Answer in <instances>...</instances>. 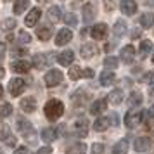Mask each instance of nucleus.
<instances>
[{
  "label": "nucleus",
  "instance_id": "nucleus-1",
  "mask_svg": "<svg viewBox=\"0 0 154 154\" xmlns=\"http://www.w3.org/2000/svg\"><path fill=\"white\" fill-rule=\"evenodd\" d=\"M63 112H64V104L61 100H57V99H52V100H49V102L45 104V116H47L50 121L61 118Z\"/></svg>",
  "mask_w": 154,
  "mask_h": 154
},
{
  "label": "nucleus",
  "instance_id": "nucleus-2",
  "mask_svg": "<svg viewBox=\"0 0 154 154\" xmlns=\"http://www.w3.org/2000/svg\"><path fill=\"white\" fill-rule=\"evenodd\" d=\"M26 88V82L23 80V78H14V80H11V83H9V92H11V95H21L23 92Z\"/></svg>",
  "mask_w": 154,
  "mask_h": 154
},
{
  "label": "nucleus",
  "instance_id": "nucleus-3",
  "mask_svg": "<svg viewBox=\"0 0 154 154\" xmlns=\"http://www.w3.org/2000/svg\"><path fill=\"white\" fill-rule=\"evenodd\" d=\"M61 82H63V73L59 69H52L45 75V85L47 87H57Z\"/></svg>",
  "mask_w": 154,
  "mask_h": 154
},
{
  "label": "nucleus",
  "instance_id": "nucleus-4",
  "mask_svg": "<svg viewBox=\"0 0 154 154\" xmlns=\"http://www.w3.org/2000/svg\"><path fill=\"white\" fill-rule=\"evenodd\" d=\"M142 121V112L140 111H128L125 116V125L128 128H132V126H137Z\"/></svg>",
  "mask_w": 154,
  "mask_h": 154
},
{
  "label": "nucleus",
  "instance_id": "nucleus-5",
  "mask_svg": "<svg viewBox=\"0 0 154 154\" xmlns=\"http://www.w3.org/2000/svg\"><path fill=\"white\" fill-rule=\"evenodd\" d=\"M52 61V56L50 54H36L33 57V66L38 68V69H43V68H47Z\"/></svg>",
  "mask_w": 154,
  "mask_h": 154
},
{
  "label": "nucleus",
  "instance_id": "nucleus-6",
  "mask_svg": "<svg viewBox=\"0 0 154 154\" xmlns=\"http://www.w3.org/2000/svg\"><path fill=\"white\" fill-rule=\"evenodd\" d=\"M71 40H73V33H71V29H68V28H64V29H61L59 33H57V36H56V45H66V43H69Z\"/></svg>",
  "mask_w": 154,
  "mask_h": 154
},
{
  "label": "nucleus",
  "instance_id": "nucleus-7",
  "mask_svg": "<svg viewBox=\"0 0 154 154\" xmlns=\"http://www.w3.org/2000/svg\"><path fill=\"white\" fill-rule=\"evenodd\" d=\"M40 16H42V11H40L38 7H33L28 12V16H26L24 24H26V26H29V28H31V26H35L36 23H38V19H40Z\"/></svg>",
  "mask_w": 154,
  "mask_h": 154
},
{
  "label": "nucleus",
  "instance_id": "nucleus-8",
  "mask_svg": "<svg viewBox=\"0 0 154 154\" xmlns=\"http://www.w3.org/2000/svg\"><path fill=\"white\" fill-rule=\"evenodd\" d=\"M119 7H121V12L125 16H133L137 12V4H135V0H121Z\"/></svg>",
  "mask_w": 154,
  "mask_h": 154
},
{
  "label": "nucleus",
  "instance_id": "nucleus-9",
  "mask_svg": "<svg viewBox=\"0 0 154 154\" xmlns=\"http://www.w3.org/2000/svg\"><path fill=\"white\" fill-rule=\"evenodd\" d=\"M82 14H83V21L85 23H92L95 19V5L94 4H85L83 9H82Z\"/></svg>",
  "mask_w": 154,
  "mask_h": 154
},
{
  "label": "nucleus",
  "instance_id": "nucleus-10",
  "mask_svg": "<svg viewBox=\"0 0 154 154\" xmlns=\"http://www.w3.org/2000/svg\"><path fill=\"white\" fill-rule=\"evenodd\" d=\"M106 33H107V26H106L104 23H99V24H95V26L92 28V36H94L95 40H104Z\"/></svg>",
  "mask_w": 154,
  "mask_h": 154
},
{
  "label": "nucleus",
  "instance_id": "nucleus-11",
  "mask_svg": "<svg viewBox=\"0 0 154 154\" xmlns=\"http://www.w3.org/2000/svg\"><path fill=\"white\" fill-rule=\"evenodd\" d=\"M57 61H59V64H63V66H69L75 61V52L73 50H64V52H61L57 56Z\"/></svg>",
  "mask_w": 154,
  "mask_h": 154
},
{
  "label": "nucleus",
  "instance_id": "nucleus-12",
  "mask_svg": "<svg viewBox=\"0 0 154 154\" xmlns=\"http://www.w3.org/2000/svg\"><path fill=\"white\" fill-rule=\"evenodd\" d=\"M75 132H76V135L78 137H87V132H88V121L85 118H82V119H78L76 123H75Z\"/></svg>",
  "mask_w": 154,
  "mask_h": 154
},
{
  "label": "nucleus",
  "instance_id": "nucleus-13",
  "mask_svg": "<svg viewBox=\"0 0 154 154\" xmlns=\"http://www.w3.org/2000/svg\"><path fill=\"white\" fill-rule=\"evenodd\" d=\"M133 147H135V151H137V152H146L147 149L151 147V139H149V137H140V139H135Z\"/></svg>",
  "mask_w": 154,
  "mask_h": 154
},
{
  "label": "nucleus",
  "instance_id": "nucleus-14",
  "mask_svg": "<svg viewBox=\"0 0 154 154\" xmlns=\"http://www.w3.org/2000/svg\"><path fill=\"white\" fill-rule=\"evenodd\" d=\"M133 57H135V49H133L132 45L123 47V50H121V61L126 64H130L133 61Z\"/></svg>",
  "mask_w": 154,
  "mask_h": 154
},
{
  "label": "nucleus",
  "instance_id": "nucleus-15",
  "mask_svg": "<svg viewBox=\"0 0 154 154\" xmlns=\"http://www.w3.org/2000/svg\"><path fill=\"white\" fill-rule=\"evenodd\" d=\"M106 107H107V100L106 99H99V100H95L90 106V112L92 114H100V112L106 111Z\"/></svg>",
  "mask_w": 154,
  "mask_h": 154
},
{
  "label": "nucleus",
  "instance_id": "nucleus-16",
  "mask_svg": "<svg viewBox=\"0 0 154 154\" xmlns=\"http://www.w3.org/2000/svg\"><path fill=\"white\" fill-rule=\"evenodd\" d=\"M95 54H97V47L94 43H85V45H82V57L83 59H90Z\"/></svg>",
  "mask_w": 154,
  "mask_h": 154
},
{
  "label": "nucleus",
  "instance_id": "nucleus-17",
  "mask_svg": "<svg viewBox=\"0 0 154 154\" xmlns=\"http://www.w3.org/2000/svg\"><path fill=\"white\" fill-rule=\"evenodd\" d=\"M107 100H109V104L112 106H118L123 102V90H119V88H116V90H112L109 95H107Z\"/></svg>",
  "mask_w": 154,
  "mask_h": 154
},
{
  "label": "nucleus",
  "instance_id": "nucleus-18",
  "mask_svg": "<svg viewBox=\"0 0 154 154\" xmlns=\"http://www.w3.org/2000/svg\"><path fill=\"white\" fill-rule=\"evenodd\" d=\"M21 109L26 112H35L36 109V100L33 97H26L21 100Z\"/></svg>",
  "mask_w": 154,
  "mask_h": 154
},
{
  "label": "nucleus",
  "instance_id": "nucleus-19",
  "mask_svg": "<svg viewBox=\"0 0 154 154\" xmlns=\"http://www.w3.org/2000/svg\"><path fill=\"white\" fill-rule=\"evenodd\" d=\"M12 71H16V73H28L29 71V63L26 61V59L14 61V63H12Z\"/></svg>",
  "mask_w": 154,
  "mask_h": 154
},
{
  "label": "nucleus",
  "instance_id": "nucleus-20",
  "mask_svg": "<svg viewBox=\"0 0 154 154\" xmlns=\"http://www.w3.org/2000/svg\"><path fill=\"white\" fill-rule=\"evenodd\" d=\"M116 82V76H114V73L109 69H106L102 75H100V85H104V87H109Z\"/></svg>",
  "mask_w": 154,
  "mask_h": 154
},
{
  "label": "nucleus",
  "instance_id": "nucleus-21",
  "mask_svg": "<svg viewBox=\"0 0 154 154\" xmlns=\"http://www.w3.org/2000/svg\"><path fill=\"white\" fill-rule=\"evenodd\" d=\"M126 151H128V139H121L116 146L112 147L111 154H126Z\"/></svg>",
  "mask_w": 154,
  "mask_h": 154
},
{
  "label": "nucleus",
  "instance_id": "nucleus-22",
  "mask_svg": "<svg viewBox=\"0 0 154 154\" xmlns=\"http://www.w3.org/2000/svg\"><path fill=\"white\" fill-rule=\"evenodd\" d=\"M36 36L40 38V40H43V42H47L50 36H52V28L50 26H42V28L36 29Z\"/></svg>",
  "mask_w": 154,
  "mask_h": 154
},
{
  "label": "nucleus",
  "instance_id": "nucleus-23",
  "mask_svg": "<svg viewBox=\"0 0 154 154\" xmlns=\"http://www.w3.org/2000/svg\"><path fill=\"white\" fill-rule=\"evenodd\" d=\"M29 7V0H16L14 2V14H23Z\"/></svg>",
  "mask_w": 154,
  "mask_h": 154
},
{
  "label": "nucleus",
  "instance_id": "nucleus-24",
  "mask_svg": "<svg viewBox=\"0 0 154 154\" xmlns=\"http://www.w3.org/2000/svg\"><path fill=\"white\" fill-rule=\"evenodd\" d=\"M140 24H142V28H151L154 24V14L152 12H146V14L140 16Z\"/></svg>",
  "mask_w": 154,
  "mask_h": 154
},
{
  "label": "nucleus",
  "instance_id": "nucleus-25",
  "mask_svg": "<svg viewBox=\"0 0 154 154\" xmlns=\"http://www.w3.org/2000/svg\"><path fill=\"white\" fill-rule=\"evenodd\" d=\"M140 104H142V95H140L139 92H132L130 97H128V106L133 109V107H137Z\"/></svg>",
  "mask_w": 154,
  "mask_h": 154
},
{
  "label": "nucleus",
  "instance_id": "nucleus-26",
  "mask_svg": "<svg viewBox=\"0 0 154 154\" xmlns=\"http://www.w3.org/2000/svg\"><path fill=\"white\" fill-rule=\"evenodd\" d=\"M107 126H109V118H99L94 123L95 132H104V130H107Z\"/></svg>",
  "mask_w": 154,
  "mask_h": 154
},
{
  "label": "nucleus",
  "instance_id": "nucleus-27",
  "mask_svg": "<svg viewBox=\"0 0 154 154\" xmlns=\"http://www.w3.org/2000/svg\"><path fill=\"white\" fill-rule=\"evenodd\" d=\"M85 152H87V146L83 142H78V144H75L68 149V154H85Z\"/></svg>",
  "mask_w": 154,
  "mask_h": 154
},
{
  "label": "nucleus",
  "instance_id": "nucleus-28",
  "mask_svg": "<svg viewBox=\"0 0 154 154\" xmlns=\"http://www.w3.org/2000/svg\"><path fill=\"white\" fill-rule=\"evenodd\" d=\"M112 31H114V35H116V36H123V35H125V31H126V23L121 21V19L116 21V23H114Z\"/></svg>",
  "mask_w": 154,
  "mask_h": 154
},
{
  "label": "nucleus",
  "instance_id": "nucleus-29",
  "mask_svg": "<svg viewBox=\"0 0 154 154\" xmlns=\"http://www.w3.org/2000/svg\"><path fill=\"white\" fill-rule=\"evenodd\" d=\"M149 52H152V42L151 40H142L140 42V56L146 57Z\"/></svg>",
  "mask_w": 154,
  "mask_h": 154
},
{
  "label": "nucleus",
  "instance_id": "nucleus-30",
  "mask_svg": "<svg viewBox=\"0 0 154 154\" xmlns=\"http://www.w3.org/2000/svg\"><path fill=\"white\" fill-rule=\"evenodd\" d=\"M49 19L54 21V23H57L61 19V7H59V5H54V7L49 9Z\"/></svg>",
  "mask_w": 154,
  "mask_h": 154
},
{
  "label": "nucleus",
  "instance_id": "nucleus-31",
  "mask_svg": "<svg viewBox=\"0 0 154 154\" xmlns=\"http://www.w3.org/2000/svg\"><path fill=\"white\" fill-rule=\"evenodd\" d=\"M85 76V69H82L80 66H71L69 69V78L71 80H78V78Z\"/></svg>",
  "mask_w": 154,
  "mask_h": 154
},
{
  "label": "nucleus",
  "instance_id": "nucleus-32",
  "mask_svg": "<svg viewBox=\"0 0 154 154\" xmlns=\"http://www.w3.org/2000/svg\"><path fill=\"white\" fill-rule=\"evenodd\" d=\"M42 140H45V142L56 140V132H54V128H43L42 130Z\"/></svg>",
  "mask_w": 154,
  "mask_h": 154
},
{
  "label": "nucleus",
  "instance_id": "nucleus-33",
  "mask_svg": "<svg viewBox=\"0 0 154 154\" xmlns=\"http://www.w3.org/2000/svg\"><path fill=\"white\" fill-rule=\"evenodd\" d=\"M11 114H12V104L5 102V104L0 106V118H7Z\"/></svg>",
  "mask_w": 154,
  "mask_h": 154
},
{
  "label": "nucleus",
  "instance_id": "nucleus-34",
  "mask_svg": "<svg viewBox=\"0 0 154 154\" xmlns=\"http://www.w3.org/2000/svg\"><path fill=\"white\" fill-rule=\"evenodd\" d=\"M104 66L107 68V69H116V68H118V59H116V57H112V56L106 57V59H104Z\"/></svg>",
  "mask_w": 154,
  "mask_h": 154
},
{
  "label": "nucleus",
  "instance_id": "nucleus-35",
  "mask_svg": "<svg viewBox=\"0 0 154 154\" xmlns=\"http://www.w3.org/2000/svg\"><path fill=\"white\" fill-rule=\"evenodd\" d=\"M11 135H12V132H11V128L7 125H0V140L2 142H5Z\"/></svg>",
  "mask_w": 154,
  "mask_h": 154
},
{
  "label": "nucleus",
  "instance_id": "nucleus-36",
  "mask_svg": "<svg viewBox=\"0 0 154 154\" xmlns=\"http://www.w3.org/2000/svg\"><path fill=\"white\" fill-rule=\"evenodd\" d=\"M16 24H17V23H16L12 17H7V19H4V23H2V29H4V31H11V29L16 28Z\"/></svg>",
  "mask_w": 154,
  "mask_h": 154
},
{
  "label": "nucleus",
  "instance_id": "nucleus-37",
  "mask_svg": "<svg viewBox=\"0 0 154 154\" xmlns=\"http://www.w3.org/2000/svg\"><path fill=\"white\" fill-rule=\"evenodd\" d=\"M17 128L26 135V132H31V123L29 121H24V119H17Z\"/></svg>",
  "mask_w": 154,
  "mask_h": 154
},
{
  "label": "nucleus",
  "instance_id": "nucleus-38",
  "mask_svg": "<svg viewBox=\"0 0 154 154\" xmlns=\"http://www.w3.org/2000/svg\"><path fill=\"white\" fill-rule=\"evenodd\" d=\"M64 23H66V24H68V26H76V16L75 14H66L64 16Z\"/></svg>",
  "mask_w": 154,
  "mask_h": 154
},
{
  "label": "nucleus",
  "instance_id": "nucleus-39",
  "mask_svg": "<svg viewBox=\"0 0 154 154\" xmlns=\"http://www.w3.org/2000/svg\"><path fill=\"white\" fill-rule=\"evenodd\" d=\"M19 42L21 43H29L31 42V36H29L26 31H21V33H19Z\"/></svg>",
  "mask_w": 154,
  "mask_h": 154
},
{
  "label": "nucleus",
  "instance_id": "nucleus-40",
  "mask_svg": "<svg viewBox=\"0 0 154 154\" xmlns=\"http://www.w3.org/2000/svg\"><path fill=\"white\" fill-rule=\"evenodd\" d=\"M104 152V146L102 144H94L92 146V154H102Z\"/></svg>",
  "mask_w": 154,
  "mask_h": 154
},
{
  "label": "nucleus",
  "instance_id": "nucleus-41",
  "mask_svg": "<svg viewBox=\"0 0 154 154\" xmlns=\"http://www.w3.org/2000/svg\"><path fill=\"white\" fill-rule=\"evenodd\" d=\"M144 80H146L147 83L154 85V71H151V73H147V75H146V78H144Z\"/></svg>",
  "mask_w": 154,
  "mask_h": 154
},
{
  "label": "nucleus",
  "instance_id": "nucleus-42",
  "mask_svg": "<svg viewBox=\"0 0 154 154\" xmlns=\"http://www.w3.org/2000/svg\"><path fill=\"white\" fill-rule=\"evenodd\" d=\"M14 154H31V152H29V149H28V147H17Z\"/></svg>",
  "mask_w": 154,
  "mask_h": 154
},
{
  "label": "nucleus",
  "instance_id": "nucleus-43",
  "mask_svg": "<svg viewBox=\"0 0 154 154\" xmlns=\"http://www.w3.org/2000/svg\"><path fill=\"white\" fill-rule=\"evenodd\" d=\"M16 140H17V139H16L14 135H11V137H9L7 140H5V144H7V146H11V147H12V146H14V144H16Z\"/></svg>",
  "mask_w": 154,
  "mask_h": 154
},
{
  "label": "nucleus",
  "instance_id": "nucleus-44",
  "mask_svg": "<svg viewBox=\"0 0 154 154\" xmlns=\"http://www.w3.org/2000/svg\"><path fill=\"white\" fill-rule=\"evenodd\" d=\"M50 152H52V149H50V147H42L36 154H50Z\"/></svg>",
  "mask_w": 154,
  "mask_h": 154
},
{
  "label": "nucleus",
  "instance_id": "nucleus-45",
  "mask_svg": "<svg viewBox=\"0 0 154 154\" xmlns=\"http://www.w3.org/2000/svg\"><path fill=\"white\" fill-rule=\"evenodd\" d=\"M104 4H106V7L109 9V11L114 9V2H112V0H104Z\"/></svg>",
  "mask_w": 154,
  "mask_h": 154
},
{
  "label": "nucleus",
  "instance_id": "nucleus-46",
  "mask_svg": "<svg viewBox=\"0 0 154 154\" xmlns=\"http://www.w3.org/2000/svg\"><path fill=\"white\" fill-rule=\"evenodd\" d=\"M4 56H5V43L0 42V59H4Z\"/></svg>",
  "mask_w": 154,
  "mask_h": 154
},
{
  "label": "nucleus",
  "instance_id": "nucleus-47",
  "mask_svg": "<svg viewBox=\"0 0 154 154\" xmlns=\"http://www.w3.org/2000/svg\"><path fill=\"white\" fill-rule=\"evenodd\" d=\"M149 116H151V118H154V106L149 109Z\"/></svg>",
  "mask_w": 154,
  "mask_h": 154
},
{
  "label": "nucleus",
  "instance_id": "nucleus-48",
  "mask_svg": "<svg viewBox=\"0 0 154 154\" xmlns=\"http://www.w3.org/2000/svg\"><path fill=\"white\" fill-rule=\"evenodd\" d=\"M4 75H5V69H4V68L0 66V78H4Z\"/></svg>",
  "mask_w": 154,
  "mask_h": 154
},
{
  "label": "nucleus",
  "instance_id": "nucleus-49",
  "mask_svg": "<svg viewBox=\"0 0 154 154\" xmlns=\"http://www.w3.org/2000/svg\"><path fill=\"white\" fill-rule=\"evenodd\" d=\"M4 95V88H2V85H0V97Z\"/></svg>",
  "mask_w": 154,
  "mask_h": 154
},
{
  "label": "nucleus",
  "instance_id": "nucleus-50",
  "mask_svg": "<svg viewBox=\"0 0 154 154\" xmlns=\"http://www.w3.org/2000/svg\"><path fill=\"white\" fill-rule=\"evenodd\" d=\"M38 2H47V0H38Z\"/></svg>",
  "mask_w": 154,
  "mask_h": 154
},
{
  "label": "nucleus",
  "instance_id": "nucleus-51",
  "mask_svg": "<svg viewBox=\"0 0 154 154\" xmlns=\"http://www.w3.org/2000/svg\"><path fill=\"white\" fill-rule=\"evenodd\" d=\"M152 63H154V56H152Z\"/></svg>",
  "mask_w": 154,
  "mask_h": 154
}]
</instances>
